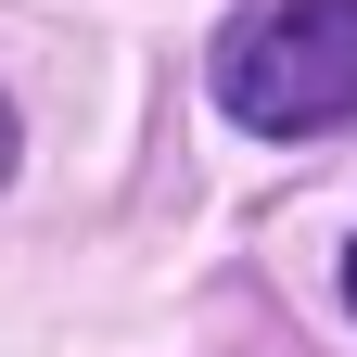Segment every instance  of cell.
Wrapping results in <instances>:
<instances>
[{"label": "cell", "instance_id": "1", "mask_svg": "<svg viewBox=\"0 0 357 357\" xmlns=\"http://www.w3.org/2000/svg\"><path fill=\"white\" fill-rule=\"evenodd\" d=\"M217 102L255 141H319L357 115V0H255L217 38Z\"/></svg>", "mask_w": 357, "mask_h": 357}, {"label": "cell", "instance_id": "2", "mask_svg": "<svg viewBox=\"0 0 357 357\" xmlns=\"http://www.w3.org/2000/svg\"><path fill=\"white\" fill-rule=\"evenodd\" d=\"M0 178H13V102H0Z\"/></svg>", "mask_w": 357, "mask_h": 357}, {"label": "cell", "instance_id": "3", "mask_svg": "<svg viewBox=\"0 0 357 357\" xmlns=\"http://www.w3.org/2000/svg\"><path fill=\"white\" fill-rule=\"evenodd\" d=\"M344 306H357V255H344Z\"/></svg>", "mask_w": 357, "mask_h": 357}]
</instances>
